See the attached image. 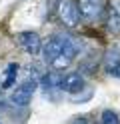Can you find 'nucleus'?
<instances>
[{"mask_svg":"<svg viewBox=\"0 0 120 124\" xmlns=\"http://www.w3.org/2000/svg\"><path fill=\"white\" fill-rule=\"evenodd\" d=\"M78 54V44L72 36H52L42 46V56L46 64H50L54 70H64L72 64V60Z\"/></svg>","mask_w":120,"mask_h":124,"instance_id":"nucleus-1","label":"nucleus"},{"mask_svg":"<svg viewBox=\"0 0 120 124\" xmlns=\"http://www.w3.org/2000/svg\"><path fill=\"white\" fill-rule=\"evenodd\" d=\"M108 0H78V12H80V18H82L84 22H98L104 12L108 10L106 6Z\"/></svg>","mask_w":120,"mask_h":124,"instance_id":"nucleus-2","label":"nucleus"},{"mask_svg":"<svg viewBox=\"0 0 120 124\" xmlns=\"http://www.w3.org/2000/svg\"><path fill=\"white\" fill-rule=\"evenodd\" d=\"M58 18L64 26L74 28L80 20V12H78V4H74L72 0H60L58 2Z\"/></svg>","mask_w":120,"mask_h":124,"instance_id":"nucleus-3","label":"nucleus"},{"mask_svg":"<svg viewBox=\"0 0 120 124\" xmlns=\"http://www.w3.org/2000/svg\"><path fill=\"white\" fill-rule=\"evenodd\" d=\"M34 90H36V80H34V78L22 82L20 86L12 92L10 102H12L14 106H28L30 100H32V96H34Z\"/></svg>","mask_w":120,"mask_h":124,"instance_id":"nucleus-4","label":"nucleus"},{"mask_svg":"<svg viewBox=\"0 0 120 124\" xmlns=\"http://www.w3.org/2000/svg\"><path fill=\"white\" fill-rule=\"evenodd\" d=\"M84 88V76L80 72H66L60 78V90L66 94H76Z\"/></svg>","mask_w":120,"mask_h":124,"instance_id":"nucleus-5","label":"nucleus"},{"mask_svg":"<svg viewBox=\"0 0 120 124\" xmlns=\"http://www.w3.org/2000/svg\"><path fill=\"white\" fill-rule=\"evenodd\" d=\"M16 38H18V44L24 48V52H28L30 56H36L42 50V40L36 32H20Z\"/></svg>","mask_w":120,"mask_h":124,"instance_id":"nucleus-6","label":"nucleus"},{"mask_svg":"<svg viewBox=\"0 0 120 124\" xmlns=\"http://www.w3.org/2000/svg\"><path fill=\"white\" fill-rule=\"evenodd\" d=\"M106 28L112 34H120V0H112L106 10Z\"/></svg>","mask_w":120,"mask_h":124,"instance_id":"nucleus-7","label":"nucleus"},{"mask_svg":"<svg viewBox=\"0 0 120 124\" xmlns=\"http://www.w3.org/2000/svg\"><path fill=\"white\" fill-rule=\"evenodd\" d=\"M104 70L114 78H120V50L110 48L104 54Z\"/></svg>","mask_w":120,"mask_h":124,"instance_id":"nucleus-8","label":"nucleus"},{"mask_svg":"<svg viewBox=\"0 0 120 124\" xmlns=\"http://www.w3.org/2000/svg\"><path fill=\"white\" fill-rule=\"evenodd\" d=\"M16 76H18V64H8L2 76V82H0V88H10L16 82Z\"/></svg>","mask_w":120,"mask_h":124,"instance_id":"nucleus-9","label":"nucleus"},{"mask_svg":"<svg viewBox=\"0 0 120 124\" xmlns=\"http://www.w3.org/2000/svg\"><path fill=\"white\" fill-rule=\"evenodd\" d=\"M60 78H62V76L56 74V72H48V74H44V76H42V86H44V90L60 88Z\"/></svg>","mask_w":120,"mask_h":124,"instance_id":"nucleus-10","label":"nucleus"},{"mask_svg":"<svg viewBox=\"0 0 120 124\" xmlns=\"http://www.w3.org/2000/svg\"><path fill=\"white\" fill-rule=\"evenodd\" d=\"M100 122L102 124H120V118L114 110H104L100 116Z\"/></svg>","mask_w":120,"mask_h":124,"instance_id":"nucleus-11","label":"nucleus"}]
</instances>
